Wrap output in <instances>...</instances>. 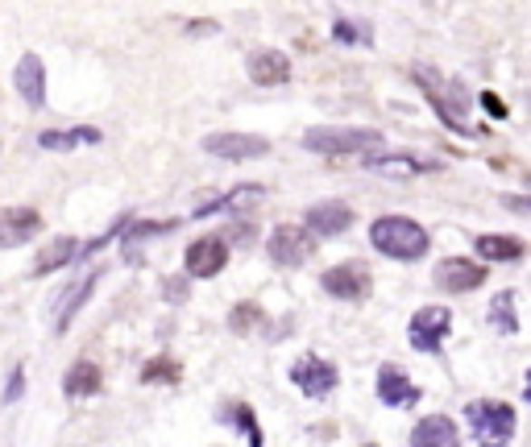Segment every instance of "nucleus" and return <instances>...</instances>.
<instances>
[{
    "label": "nucleus",
    "mask_w": 531,
    "mask_h": 447,
    "mask_svg": "<svg viewBox=\"0 0 531 447\" xmlns=\"http://www.w3.org/2000/svg\"><path fill=\"white\" fill-rule=\"evenodd\" d=\"M478 257L482 262H519L523 241H515V236H478Z\"/></svg>",
    "instance_id": "21"
},
{
    "label": "nucleus",
    "mask_w": 531,
    "mask_h": 447,
    "mask_svg": "<svg viewBox=\"0 0 531 447\" xmlns=\"http://www.w3.org/2000/svg\"><path fill=\"white\" fill-rule=\"evenodd\" d=\"M266 253H270V262H275V265L295 270V265H304L307 257H312V228L283 224V228H275V233H270V241H266Z\"/></svg>",
    "instance_id": "4"
},
{
    "label": "nucleus",
    "mask_w": 531,
    "mask_h": 447,
    "mask_svg": "<svg viewBox=\"0 0 531 447\" xmlns=\"http://www.w3.org/2000/svg\"><path fill=\"white\" fill-rule=\"evenodd\" d=\"M349 224H353V207L341 204V199H324V204L307 207V228H312V236H341Z\"/></svg>",
    "instance_id": "12"
},
{
    "label": "nucleus",
    "mask_w": 531,
    "mask_h": 447,
    "mask_svg": "<svg viewBox=\"0 0 531 447\" xmlns=\"http://www.w3.org/2000/svg\"><path fill=\"white\" fill-rule=\"evenodd\" d=\"M21 389H25V373H13V377H9V389H5V402H17L21 398Z\"/></svg>",
    "instance_id": "30"
},
{
    "label": "nucleus",
    "mask_w": 531,
    "mask_h": 447,
    "mask_svg": "<svg viewBox=\"0 0 531 447\" xmlns=\"http://www.w3.org/2000/svg\"><path fill=\"white\" fill-rule=\"evenodd\" d=\"M63 394H67V398H92V394H100V369L92 360L71 365L67 377H63Z\"/></svg>",
    "instance_id": "19"
},
{
    "label": "nucleus",
    "mask_w": 531,
    "mask_h": 447,
    "mask_svg": "<svg viewBox=\"0 0 531 447\" xmlns=\"http://www.w3.org/2000/svg\"><path fill=\"white\" fill-rule=\"evenodd\" d=\"M320 282H324V294H333V299L362 302L370 294V270L362 262H344V265H333Z\"/></svg>",
    "instance_id": "6"
},
{
    "label": "nucleus",
    "mask_w": 531,
    "mask_h": 447,
    "mask_svg": "<svg viewBox=\"0 0 531 447\" xmlns=\"http://www.w3.org/2000/svg\"><path fill=\"white\" fill-rule=\"evenodd\" d=\"M486 282V265L469 262V257H449V262L436 265V286L449 294H465V290H478Z\"/></svg>",
    "instance_id": "9"
},
{
    "label": "nucleus",
    "mask_w": 531,
    "mask_h": 447,
    "mask_svg": "<svg viewBox=\"0 0 531 447\" xmlns=\"http://www.w3.org/2000/svg\"><path fill=\"white\" fill-rule=\"evenodd\" d=\"M527 402H531V369H527Z\"/></svg>",
    "instance_id": "33"
},
{
    "label": "nucleus",
    "mask_w": 531,
    "mask_h": 447,
    "mask_svg": "<svg viewBox=\"0 0 531 447\" xmlns=\"http://www.w3.org/2000/svg\"><path fill=\"white\" fill-rule=\"evenodd\" d=\"M490 323L502 331V336L519 331V315H515V294H511V290L494 294V302H490Z\"/></svg>",
    "instance_id": "23"
},
{
    "label": "nucleus",
    "mask_w": 531,
    "mask_h": 447,
    "mask_svg": "<svg viewBox=\"0 0 531 447\" xmlns=\"http://www.w3.org/2000/svg\"><path fill=\"white\" fill-rule=\"evenodd\" d=\"M370 170L386 178H415V175H432L440 170V162H420V157H407V154H391V157H370Z\"/></svg>",
    "instance_id": "16"
},
{
    "label": "nucleus",
    "mask_w": 531,
    "mask_h": 447,
    "mask_svg": "<svg viewBox=\"0 0 531 447\" xmlns=\"http://www.w3.org/2000/svg\"><path fill=\"white\" fill-rule=\"evenodd\" d=\"M482 104H486V112H490V117H507V104H502L498 96H494V91H482Z\"/></svg>",
    "instance_id": "28"
},
{
    "label": "nucleus",
    "mask_w": 531,
    "mask_h": 447,
    "mask_svg": "<svg viewBox=\"0 0 531 447\" xmlns=\"http://www.w3.org/2000/svg\"><path fill=\"white\" fill-rule=\"evenodd\" d=\"M502 207H507V212H523V215H531V199H523V195H507V199H502Z\"/></svg>",
    "instance_id": "31"
},
{
    "label": "nucleus",
    "mask_w": 531,
    "mask_h": 447,
    "mask_svg": "<svg viewBox=\"0 0 531 447\" xmlns=\"http://www.w3.org/2000/svg\"><path fill=\"white\" fill-rule=\"evenodd\" d=\"M249 79L257 88H278L291 79V59L283 50H257V54H249Z\"/></svg>",
    "instance_id": "14"
},
{
    "label": "nucleus",
    "mask_w": 531,
    "mask_h": 447,
    "mask_svg": "<svg viewBox=\"0 0 531 447\" xmlns=\"http://www.w3.org/2000/svg\"><path fill=\"white\" fill-rule=\"evenodd\" d=\"M13 88L30 108H42V100H46V67H42L38 54H21L17 71H13Z\"/></svg>",
    "instance_id": "11"
},
{
    "label": "nucleus",
    "mask_w": 531,
    "mask_h": 447,
    "mask_svg": "<svg viewBox=\"0 0 531 447\" xmlns=\"http://www.w3.org/2000/svg\"><path fill=\"white\" fill-rule=\"evenodd\" d=\"M449 328H453V311L449 307H420L411 315V344L420 352H440Z\"/></svg>",
    "instance_id": "5"
},
{
    "label": "nucleus",
    "mask_w": 531,
    "mask_h": 447,
    "mask_svg": "<svg viewBox=\"0 0 531 447\" xmlns=\"http://www.w3.org/2000/svg\"><path fill=\"white\" fill-rule=\"evenodd\" d=\"M83 141H100V128H67V133H54V128H50V133H42L38 137V146L42 149H75V146H83Z\"/></svg>",
    "instance_id": "22"
},
{
    "label": "nucleus",
    "mask_w": 531,
    "mask_h": 447,
    "mask_svg": "<svg viewBox=\"0 0 531 447\" xmlns=\"http://www.w3.org/2000/svg\"><path fill=\"white\" fill-rule=\"evenodd\" d=\"M382 146L378 128H307L304 133V149L324 157H344V154H370Z\"/></svg>",
    "instance_id": "2"
},
{
    "label": "nucleus",
    "mask_w": 531,
    "mask_h": 447,
    "mask_svg": "<svg viewBox=\"0 0 531 447\" xmlns=\"http://www.w3.org/2000/svg\"><path fill=\"white\" fill-rule=\"evenodd\" d=\"M204 149L225 157V162H249V157H262L270 149V141L254 137V133H212V137H204Z\"/></svg>",
    "instance_id": "7"
},
{
    "label": "nucleus",
    "mask_w": 531,
    "mask_h": 447,
    "mask_svg": "<svg viewBox=\"0 0 531 447\" xmlns=\"http://www.w3.org/2000/svg\"><path fill=\"white\" fill-rule=\"evenodd\" d=\"M191 33H217V25H212V21H196V25H191Z\"/></svg>",
    "instance_id": "32"
},
{
    "label": "nucleus",
    "mask_w": 531,
    "mask_h": 447,
    "mask_svg": "<svg viewBox=\"0 0 531 447\" xmlns=\"http://www.w3.org/2000/svg\"><path fill=\"white\" fill-rule=\"evenodd\" d=\"M167 299L170 302H183V299H188V282H183V278H167Z\"/></svg>",
    "instance_id": "29"
},
{
    "label": "nucleus",
    "mask_w": 531,
    "mask_h": 447,
    "mask_svg": "<svg viewBox=\"0 0 531 447\" xmlns=\"http://www.w3.org/2000/svg\"><path fill=\"white\" fill-rule=\"evenodd\" d=\"M141 381H179V360H170V357H158V360H150L146 369H141Z\"/></svg>",
    "instance_id": "25"
},
{
    "label": "nucleus",
    "mask_w": 531,
    "mask_h": 447,
    "mask_svg": "<svg viewBox=\"0 0 531 447\" xmlns=\"http://www.w3.org/2000/svg\"><path fill=\"white\" fill-rule=\"evenodd\" d=\"M415 447H453L457 443V423L449 414H428L420 427L411 431Z\"/></svg>",
    "instance_id": "17"
},
{
    "label": "nucleus",
    "mask_w": 531,
    "mask_h": 447,
    "mask_svg": "<svg viewBox=\"0 0 531 447\" xmlns=\"http://www.w3.org/2000/svg\"><path fill=\"white\" fill-rule=\"evenodd\" d=\"M75 253H79V241H75V236H54V241H50L46 249L38 253V265H34V273L63 270V265H67Z\"/></svg>",
    "instance_id": "20"
},
{
    "label": "nucleus",
    "mask_w": 531,
    "mask_h": 447,
    "mask_svg": "<svg viewBox=\"0 0 531 447\" xmlns=\"http://www.w3.org/2000/svg\"><path fill=\"white\" fill-rule=\"evenodd\" d=\"M228 262V244L220 236H199L188 249V273L191 278H217Z\"/></svg>",
    "instance_id": "10"
},
{
    "label": "nucleus",
    "mask_w": 531,
    "mask_h": 447,
    "mask_svg": "<svg viewBox=\"0 0 531 447\" xmlns=\"http://www.w3.org/2000/svg\"><path fill=\"white\" fill-rule=\"evenodd\" d=\"M527 186H531V175H527Z\"/></svg>",
    "instance_id": "34"
},
{
    "label": "nucleus",
    "mask_w": 531,
    "mask_h": 447,
    "mask_svg": "<svg viewBox=\"0 0 531 447\" xmlns=\"http://www.w3.org/2000/svg\"><path fill=\"white\" fill-rule=\"evenodd\" d=\"M378 398H382L386 406H411V402L420 398V389L407 381V373L399 369V365H382V373H378Z\"/></svg>",
    "instance_id": "15"
},
{
    "label": "nucleus",
    "mask_w": 531,
    "mask_h": 447,
    "mask_svg": "<svg viewBox=\"0 0 531 447\" xmlns=\"http://www.w3.org/2000/svg\"><path fill=\"white\" fill-rule=\"evenodd\" d=\"M96 282H100V273H88V278H79V282H71L67 290V299L59 302V311H54V331H67L71 328V319H75V311L88 302V294L96 290Z\"/></svg>",
    "instance_id": "18"
},
{
    "label": "nucleus",
    "mask_w": 531,
    "mask_h": 447,
    "mask_svg": "<svg viewBox=\"0 0 531 447\" xmlns=\"http://www.w3.org/2000/svg\"><path fill=\"white\" fill-rule=\"evenodd\" d=\"M370 244H374L382 257H394V262H415V257L428 253V233H423L415 220L407 215H378L370 224Z\"/></svg>",
    "instance_id": "1"
},
{
    "label": "nucleus",
    "mask_w": 531,
    "mask_h": 447,
    "mask_svg": "<svg viewBox=\"0 0 531 447\" xmlns=\"http://www.w3.org/2000/svg\"><path fill=\"white\" fill-rule=\"evenodd\" d=\"M291 381L304 389L307 398H328L336 389V369H333V360H324V357H299L295 369H291Z\"/></svg>",
    "instance_id": "8"
},
{
    "label": "nucleus",
    "mask_w": 531,
    "mask_h": 447,
    "mask_svg": "<svg viewBox=\"0 0 531 447\" xmlns=\"http://www.w3.org/2000/svg\"><path fill=\"white\" fill-rule=\"evenodd\" d=\"M465 414H469L473 423V439L478 443H511L515 439V410L507 406V402H469L465 406Z\"/></svg>",
    "instance_id": "3"
},
{
    "label": "nucleus",
    "mask_w": 531,
    "mask_h": 447,
    "mask_svg": "<svg viewBox=\"0 0 531 447\" xmlns=\"http://www.w3.org/2000/svg\"><path fill=\"white\" fill-rule=\"evenodd\" d=\"M228 418H237V431L249 439V443H262V431H257V418H254V410H246V406H228Z\"/></svg>",
    "instance_id": "26"
},
{
    "label": "nucleus",
    "mask_w": 531,
    "mask_h": 447,
    "mask_svg": "<svg viewBox=\"0 0 531 447\" xmlns=\"http://www.w3.org/2000/svg\"><path fill=\"white\" fill-rule=\"evenodd\" d=\"M257 323H262V307H254V302H241V307H233V315H228V328H233L237 336L254 331Z\"/></svg>",
    "instance_id": "24"
},
{
    "label": "nucleus",
    "mask_w": 531,
    "mask_h": 447,
    "mask_svg": "<svg viewBox=\"0 0 531 447\" xmlns=\"http://www.w3.org/2000/svg\"><path fill=\"white\" fill-rule=\"evenodd\" d=\"M42 228L38 212L30 207H13V212H0V249H17V244L34 241Z\"/></svg>",
    "instance_id": "13"
},
{
    "label": "nucleus",
    "mask_w": 531,
    "mask_h": 447,
    "mask_svg": "<svg viewBox=\"0 0 531 447\" xmlns=\"http://www.w3.org/2000/svg\"><path fill=\"white\" fill-rule=\"evenodd\" d=\"M333 38L336 42H370V33H362V25H353V21H336Z\"/></svg>",
    "instance_id": "27"
}]
</instances>
